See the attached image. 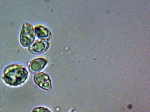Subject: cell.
I'll return each mask as SVG.
<instances>
[{
    "instance_id": "52a82bcc",
    "label": "cell",
    "mask_w": 150,
    "mask_h": 112,
    "mask_svg": "<svg viewBox=\"0 0 150 112\" xmlns=\"http://www.w3.org/2000/svg\"><path fill=\"white\" fill-rule=\"evenodd\" d=\"M32 112H51V111L46 108L40 106L34 108Z\"/></svg>"
},
{
    "instance_id": "8992f818",
    "label": "cell",
    "mask_w": 150,
    "mask_h": 112,
    "mask_svg": "<svg viewBox=\"0 0 150 112\" xmlns=\"http://www.w3.org/2000/svg\"><path fill=\"white\" fill-rule=\"evenodd\" d=\"M35 32L37 37L42 40H48L51 37V34L50 30L42 26L35 27Z\"/></svg>"
},
{
    "instance_id": "ba28073f",
    "label": "cell",
    "mask_w": 150,
    "mask_h": 112,
    "mask_svg": "<svg viewBox=\"0 0 150 112\" xmlns=\"http://www.w3.org/2000/svg\"><path fill=\"white\" fill-rule=\"evenodd\" d=\"M70 112H76L75 111H74L73 110H72V111H70Z\"/></svg>"
},
{
    "instance_id": "5b68a950",
    "label": "cell",
    "mask_w": 150,
    "mask_h": 112,
    "mask_svg": "<svg viewBox=\"0 0 150 112\" xmlns=\"http://www.w3.org/2000/svg\"><path fill=\"white\" fill-rule=\"evenodd\" d=\"M47 63V60L43 58H38L33 60L30 63L29 68L32 73H34L41 70Z\"/></svg>"
},
{
    "instance_id": "277c9868",
    "label": "cell",
    "mask_w": 150,
    "mask_h": 112,
    "mask_svg": "<svg viewBox=\"0 0 150 112\" xmlns=\"http://www.w3.org/2000/svg\"><path fill=\"white\" fill-rule=\"evenodd\" d=\"M49 46V43L46 41H37L30 47L29 50L32 53L40 54L46 51Z\"/></svg>"
},
{
    "instance_id": "3957f363",
    "label": "cell",
    "mask_w": 150,
    "mask_h": 112,
    "mask_svg": "<svg viewBox=\"0 0 150 112\" xmlns=\"http://www.w3.org/2000/svg\"><path fill=\"white\" fill-rule=\"evenodd\" d=\"M34 80L35 83L42 89L50 90L52 87L51 80L49 76L43 72L35 74Z\"/></svg>"
},
{
    "instance_id": "6da1fadb",
    "label": "cell",
    "mask_w": 150,
    "mask_h": 112,
    "mask_svg": "<svg viewBox=\"0 0 150 112\" xmlns=\"http://www.w3.org/2000/svg\"><path fill=\"white\" fill-rule=\"evenodd\" d=\"M4 74L2 78L6 84L16 86L25 82L28 78V72L23 66L13 64L5 68Z\"/></svg>"
},
{
    "instance_id": "7a4b0ae2",
    "label": "cell",
    "mask_w": 150,
    "mask_h": 112,
    "mask_svg": "<svg viewBox=\"0 0 150 112\" xmlns=\"http://www.w3.org/2000/svg\"><path fill=\"white\" fill-rule=\"evenodd\" d=\"M35 39V33L32 25L25 22L23 24L20 36V41L24 47H28L33 43Z\"/></svg>"
}]
</instances>
